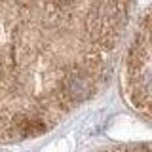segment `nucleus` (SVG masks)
Returning a JSON list of instances; mask_svg holds the SVG:
<instances>
[{
    "instance_id": "nucleus-1",
    "label": "nucleus",
    "mask_w": 152,
    "mask_h": 152,
    "mask_svg": "<svg viewBox=\"0 0 152 152\" xmlns=\"http://www.w3.org/2000/svg\"><path fill=\"white\" fill-rule=\"evenodd\" d=\"M135 0H0V145L40 137L108 84Z\"/></svg>"
},
{
    "instance_id": "nucleus-2",
    "label": "nucleus",
    "mask_w": 152,
    "mask_h": 152,
    "mask_svg": "<svg viewBox=\"0 0 152 152\" xmlns=\"http://www.w3.org/2000/svg\"><path fill=\"white\" fill-rule=\"evenodd\" d=\"M150 80V15L145 12L122 61V88L129 107L146 122L150 120L152 107Z\"/></svg>"
},
{
    "instance_id": "nucleus-3",
    "label": "nucleus",
    "mask_w": 152,
    "mask_h": 152,
    "mask_svg": "<svg viewBox=\"0 0 152 152\" xmlns=\"http://www.w3.org/2000/svg\"><path fill=\"white\" fill-rule=\"evenodd\" d=\"M104 152H150L148 145H139V146H118L112 150H104Z\"/></svg>"
}]
</instances>
